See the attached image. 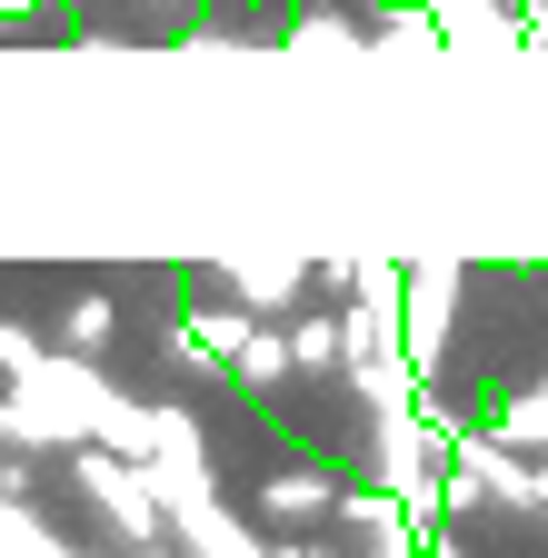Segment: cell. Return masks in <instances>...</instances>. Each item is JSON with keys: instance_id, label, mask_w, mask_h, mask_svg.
<instances>
[{"instance_id": "1", "label": "cell", "mask_w": 548, "mask_h": 558, "mask_svg": "<svg viewBox=\"0 0 548 558\" xmlns=\"http://www.w3.org/2000/svg\"><path fill=\"white\" fill-rule=\"evenodd\" d=\"M81 488H90V499L120 519V538H150V529H160V488H150L141 469H130V459H110V449H81Z\"/></svg>"}, {"instance_id": "2", "label": "cell", "mask_w": 548, "mask_h": 558, "mask_svg": "<svg viewBox=\"0 0 548 558\" xmlns=\"http://www.w3.org/2000/svg\"><path fill=\"white\" fill-rule=\"evenodd\" d=\"M259 509H269V519H339V488H329L319 469H269Z\"/></svg>"}, {"instance_id": "3", "label": "cell", "mask_w": 548, "mask_h": 558, "mask_svg": "<svg viewBox=\"0 0 548 558\" xmlns=\"http://www.w3.org/2000/svg\"><path fill=\"white\" fill-rule=\"evenodd\" d=\"M339 519H350L369 548H419V529H409V499H389V488H369V499H339Z\"/></svg>"}, {"instance_id": "4", "label": "cell", "mask_w": 548, "mask_h": 558, "mask_svg": "<svg viewBox=\"0 0 548 558\" xmlns=\"http://www.w3.org/2000/svg\"><path fill=\"white\" fill-rule=\"evenodd\" d=\"M240 279V310L249 319H269V310H290V290H300V269L280 259V269H269V259H249V269H230Z\"/></svg>"}, {"instance_id": "5", "label": "cell", "mask_w": 548, "mask_h": 558, "mask_svg": "<svg viewBox=\"0 0 548 558\" xmlns=\"http://www.w3.org/2000/svg\"><path fill=\"white\" fill-rule=\"evenodd\" d=\"M60 339H71V349H81V360H100V349L120 339V310H110V300L90 290V300H71V319H60Z\"/></svg>"}, {"instance_id": "6", "label": "cell", "mask_w": 548, "mask_h": 558, "mask_svg": "<svg viewBox=\"0 0 548 558\" xmlns=\"http://www.w3.org/2000/svg\"><path fill=\"white\" fill-rule=\"evenodd\" d=\"M230 369H240L249 389H269V379H290V369H300V349H290V339H269V329H249V349H240Z\"/></svg>"}, {"instance_id": "7", "label": "cell", "mask_w": 548, "mask_h": 558, "mask_svg": "<svg viewBox=\"0 0 548 558\" xmlns=\"http://www.w3.org/2000/svg\"><path fill=\"white\" fill-rule=\"evenodd\" d=\"M290 349H300V369H339V360H350V329H339V319H300Z\"/></svg>"}, {"instance_id": "8", "label": "cell", "mask_w": 548, "mask_h": 558, "mask_svg": "<svg viewBox=\"0 0 548 558\" xmlns=\"http://www.w3.org/2000/svg\"><path fill=\"white\" fill-rule=\"evenodd\" d=\"M190 349H210V369H230L240 349H249V319H230V310H210V319H190Z\"/></svg>"}, {"instance_id": "9", "label": "cell", "mask_w": 548, "mask_h": 558, "mask_svg": "<svg viewBox=\"0 0 548 558\" xmlns=\"http://www.w3.org/2000/svg\"><path fill=\"white\" fill-rule=\"evenodd\" d=\"M31 369H50V360H40V339H31L21 319H0V379H31Z\"/></svg>"}, {"instance_id": "10", "label": "cell", "mask_w": 548, "mask_h": 558, "mask_svg": "<svg viewBox=\"0 0 548 558\" xmlns=\"http://www.w3.org/2000/svg\"><path fill=\"white\" fill-rule=\"evenodd\" d=\"M509 429H528V439L548 449V389H538V399H509Z\"/></svg>"}, {"instance_id": "11", "label": "cell", "mask_w": 548, "mask_h": 558, "mask_svg": "<svg viewBox=\"0 0 548 558\" xmlns=\"http://www.w3.org/2000/svg\"><path fill=\"white\" fill-rule=\"evenodd\" d=\"M528 509H538V519H548V469H538V499H528Z\"/></svg>"}]
</instances>
